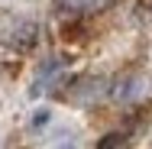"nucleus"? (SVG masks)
I'll return each instance as SVG.
<instances>
[{"mask_svg":"<svg viewBox=\"0 0 152 149\" xmlns=\"http://www.w3.org/2000/svg\"><path fill=\"white\" fill-rule=\"evenodd\" d=\"M107 94H110V81L104 75H81L78 81H71V91H68V97L78 107H91L97 101H104Z\"/></svg>","mask_w":152,"mask_h":149,"instance_id":"obj_1","label":"nucleus"},{"mask_svg":"<svg viewBox=\"0 0 152 149\" xmlns=\"http://www.w3.org/2000/svg\"><path fill=\"white\" fill-rule=\"evenodd\" d=\"M110 94H113L117 104H133V101H139V97L146 94V81H142L139 75H123Z\"/></svg>","mask_w":152,"mask_h":149,"instance_id":"obj_2","label":"nucleus"},{"mask_svg":"<svg viewBox=\"0 0 152 149\" xmlns=\"http://www.w3.org/2000/svg\"><path fill=\"white\" fill-rule=\"evenodd\" d=\"M58 68H61L58 59H45L42 62V65H39V75H36V81H32V88H29V97H39V94L45 91V84H52V81L58 78Z\"/></svg>","mask_w":152,"mask_h":149,"instance_id":"obj_3","label":"nucleus"},{"mask_svg":"<svg viewBox=\"0 0 152 149\" xmlns=\"http://www.w3.org/2000/svg\"><path fill=\"white\" fill-rule=\"evenodd\" d=\"M36 32H39V26H36L32 20H26V23L16 20L13 29H10V42H13V46H32V42H36Z\"/></svg>","mask_w":152,"mask_h":149,"instance_id":"obj_4","label":"nucleus"},{"mask_svg":"<svg viewBox=\"0 0 152 149\" xmlns=\"http://www.w3.org/2000/svg\"><path fill=\"white\" fill-rule=\"evenodd\" d=\"M49 123H52V110H49V107L32 110V117H29V130H42V126H49Z\"/></svg>","mask_w":152,"mask_h":149,"instance_id":"obj_5","label":"nucleus"},{"mask_svg":"<svg viewBox=\"0 0 152 149\" xmlns=\"http://www.w3.org/2000/svg\"><path fill=\"white\" fill-rule=\"evenodd\" d=\"M52 149H78V136H75V133H68V130H58V133H55Z\"/></svg>","mask_w":152,"mask_h":149,"instance_id":"obj_6","label":"nucleus"},{"mask_svg":"<svg viewBox=\"0 0 152 149\" xmlns=\"http://www.w3.org/2000/svg\"><path fill=\"white\" fill-rule=\"evenodd\" d=\"M110 0H81V13H94V10H104Z\"/></svg>","mask_w":152,"mask_h":149,"instance_id":"obj_7","label":"nucleus"},{"mask_svg":"<svg viewBox=\"0 0 152 149\" xmlns=\"http://www.w3.org/2000/svg\"><path fill=\"white\" fill-rule=\"evenodd\" d=\"M120 143H123L120 133H110V136H104V139H100V146H97V149H117Z\"/></svg>","mask_w":152,"mask_h":149,"instance_id":"obj_8","label":"nucleus"}]
</instances>
